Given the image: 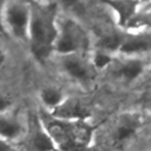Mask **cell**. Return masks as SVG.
Listing matches in <instances>:
<instances>
[{
    "instance_id": "6da1fadb",
    "label": "cell",
    "mask_w": 151,
    "mask_h": 151,
    "mask_svg": "<svg viewBox=\"0 0 151 151\" xmlns=\"http://www.w3.org/2000/svg\"><path fill=\"white\" fill-rule=\"evenodd\" d=\"M58 34L57 8L54 4L31 1L28 39L31 52L38 61L44 63L53 52Z\"/></svg>"
},
{
    "instance_id": "7a4b0ae2",
    "label": "cell",
    "mask_w": 151,
    "mask_h": 151,
    "mask_svg": "<svg viewBox=\"0 0 151 151\" xmlns=\"http://www.w3.org/2000/svg\"><path fill=\"white\" fill-rule=\"evenodd\" d=\"M31 19V0H7L4 6L0 28L13 39L27 42Z\"/></svg>"
},
{
    "instance_id": "3957f363",
    "label": "cell",
    "mask_w": 151,
    "mask_h": 151,
    "mask_svg": "<svg viewBox=\"0 0 151 151\" xmlns=\"http://www.w3.org/2000/svg\"><path fill=\"white\" fill-rule=\"evenodd\" d=\"M88 45V38L81 26L72 19L64 20L58 24V34L54 42L53 52L61 55L79 54L86 50Z\"/></svg>"
},
{
    "instance_id": "277c9868",
    "label": "cell",
    "mask_w": 151,
    "mask_h": 151,
    "mask_svg": "<svg viewBox=\"0 0 151 151\" xmlns=\"http://www.w3.org/2000/svg\"><path fill=\"white\" fill-rule=\"evenodd\" d=\"M22 151H55V145L40 116L31 113L20 138Z\"/></svg>"
},
{
    "instance_id": "5b68a950",
    "label": "cell",
    "mask_w": 151,
    "mask_h": 151,
    "mask_svg": "<svg viewBox=\"0 0 151 151\" xmlns=\"http://www.w3.org/2000/svg\"><path fill=\"white\" fill-rule=\"evenodd\" d=\"M143 126V119L137 114L126 113L120 116L113 123L109 139L113 146H124L134 140Z\"/></svg>"
},
{
    "instance_id": "8992f818",
    "label": "cell",
    "mask_w": 151,
    "mask_h": 151,
    "mask_svg": "<svg viewBox=\"0 0 151 151\" xmlns=\"http://www.w3.org/2000/svg\"><path fill=\"white\" fill-rule=\"evenodd\" d=\"M53 118L60 119V120H70V122H76V120H81L84 122L87 119L91 114L88 107L83 104L79 99L77 98H65L64 101L57 106L54 110H52L50 113Z\"/></svg>"
},
{
    "instance_id": "52a82bcc",
    "label": "cell",
    "mask_w": 151,
    "mask_h": 151,
    "mask_svg": "<svg viewBox=\"0 0 151 151\" xmlns=\"http://www.w3.org/2000/svg\"><path fill=\"white\" fill-rule=\"evenodd\" d=\"M61 67L74 80L81 83H88L93 78L92 67L83 58H80L79 54L63 55Z\"/></svg>"
},
{
    "instance_id": "ba28073f",
    "label": "cell",
    "mask_w": 151,
    "mask_h": 151,
    "mask_svg": "<svg viewBox=\"0 0 151 151\" xmlns=\"http://www.w3.org/2000/svg\"><path fill=\"white\" fill-rule=\"evenodd\" d=\"M25 130L21 120L11 112L0 114V139H5L9 143L20 140Z\"/></svg>"
},
{
    "instance_id": "9c48e42d",
    "label": "cell",
    "mask_w": 151,
    "mask_h": 151,
    "mask_svg": "<svg viewBox=\"0 0 151 151\" xmlns=\"http://www.w3.org/2000/svg\"><path fill=\"white\" fill-rule=\"evenodd\" d=\"M111 8L114 9L118 17L119 25L129 26L131 20L138 13L139 0H103Z\"/></svg>"
},
{
    "instance_id": "30bf717a",
    "label": "cell",
    "mask_w": 151,
    "mask_h": 151,
    "mask_svg": "<svg viewBox=\"0 0 151 151\" xmlns=\"http://www.w3.org/2000/svg\"><path fill=\"white\" fill-rule=\"evenodd\" d=\"M151 50V33L124 35L119 52L124 54H138Z\"/></svg>"
},
{
    "instance_id": "8fae6325",
    "label": "cell",
    "mask_w": 151,
    "mask_h": 151,
    "mask_svg": "<svg viewBox=\"0 0 151 151\" xmlns=\"http://www.w3.org/2000/svg\"><path fill=\"white\" fill-rule=\"evenodd\" d=\"M144 72V63L140 59L131 58L125 60L118 68V76L125 81H134Z\"/></svg>"
},
{
    "instance_id": "7c38bea8",
    "label": "cell",
    "mask_w": 151,
    "mask_h": 151,
    "mask_svg": "<svg viewBox=\"0 0 151 151\" xmlns=\"http://www.w3.org/2000/svg\"><path fill=\"white\" fill-rule=\"evenodd\" d=\"M65 98L63 91L55 86H46L40 92V100L50 112L59 106Z\"/></svg>"
},
{
    "instance_id": "4fadbf2b",
    "label": "cell",
    "mask_w": 151,
    "mask_h": 151,
    "mask_svg": "<svg viewBox=\"0 0 151 151\" xmlns=\"http://www.w3.org/2000/svg\"><path fill=\"white\" fill-rule=\"evenodd\" d=\"M123 39H124V35L118 33V32H111V33L104 34L103 37L99 38V40L97 42L98 50L104 51L106 53L119 51L122 42H123Z\"/></svg>"
},
{
    "instance_id": "5bb4252c",
    "label": "cell",
    "mask_w": 151,
    "mask_h": 151,
    "mask_svg": "<svg viewBox=\"0 0 151 151\" xmlns=\"http://www.w3.org/2000/svg\"><path fill=\"white\" fill-rule=\"evenodd\" d=\"M111 57H110V53H106L104 51H97L93 55V67L97 68V70H100V68H104L106 67L110 63H111Z\"/></svg>"
},
{
    "instance_id": "9a60e30c",
    "label": "cell",
    "mask_w": 151,
    "mask_h": 151,
    "mask_svg": "<svg viewBox=\"0 0 151 151\" xmlns=\"http://www.w3.org/2000/svg\"><path fill=\"white\" fill-rule=\"evenodd\" d=\"M13 106V98L4 91H0V114L11 112Z\"/></svg>"
},
{
    "instance_id": "2e32d148",
    "label": "cell",
    "mask_w": 151,
    "mask_h": 151,
    "mask_svg": "<svg viewBox=\"0 0 151 151\" xmlns=\"http://www.w3.org/2000/svg\"><path fill=\"white\" fill-rule=\"evenodd\" d=\"M65 9H72L80 4V0H58Z\"/></svg>"
},
{
    "instance_id": "e0dca14e",
    "label": "cell",
    "mask_w": 151,
    "mask_h": 151,
    "mask_svg": "<svg viewBox=\"0 0 151 151\" xmlns=\"http://www.w3.org/2000/svg\"><path fill=\"white\" fill-rule=\"evenodd\" d=\"M12 143L5 140V139H0V151H11L12 150Z\"/></svg>"
},
{
    "instance_id": "ac0fdd59",
    "label": "cell",
    "mask_w": 151,
    "mask_h": 151,
    "mask_svg": "<svg viewBox=\"0 0 151 151\" xmlns=\"http://www.w3.org/2000/svg\"><path fill=\"white\" fill-rule=\"evenodd\" d=\"M6 58H7L6 52H5V51H4V48L0 46V68L5 65V63H6Z\"/></svg>"
},
{
    "instance_id": "d6986e66",
    "label": "cell",
    "mask_w": 151,
    "mask_h": 151,
    "mask_svg": "<svg viewBox=\"0 0 151 151\" xmlns=\"http://www.w3.org/2000/svg\"><path fill=\"white\" fill-rule=\"evenodd\" d=\"M6 2H7V0H0V19H1V13H2V9H4V6Z\"/></svg>"
},
{
    "instance_id": "ffe728a7",
    "label": "cell",
    "mask_w": 151,
    "mask_h": 151,
    "mask_svg": "<svg viewBox=\"0 0 151 151\" xmlns=\"http://www.w3.org/2000/svg\"><path fill=\"white\" fill-rule=\"evenodd\" d=\"M11 151H19V150H18V149H15V147H14V146H13V147H12V150H11Z\"/></svg>"
}]
</instances>
